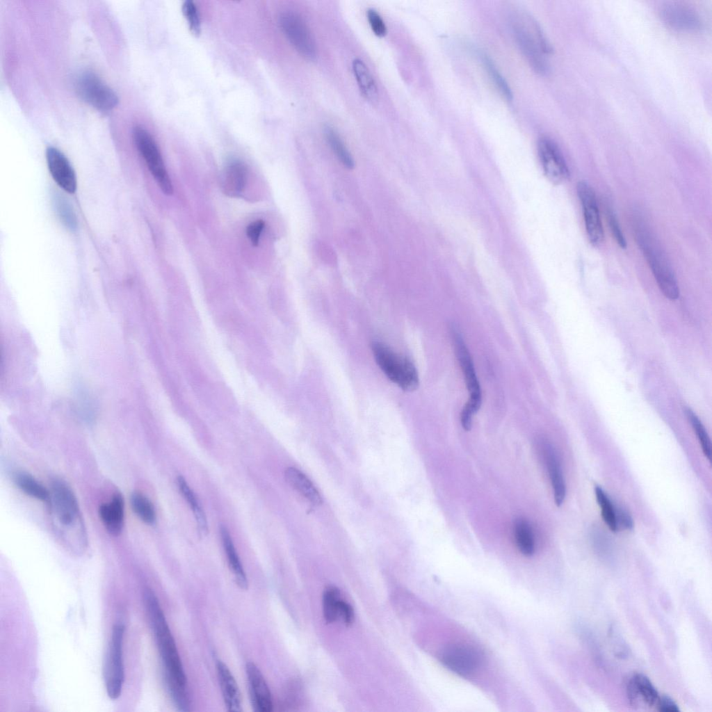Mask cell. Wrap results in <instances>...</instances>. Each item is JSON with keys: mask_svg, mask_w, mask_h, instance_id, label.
Returning a JSON list of instances; mask_svg holds the SVG:
<instances>
[{"mask_svg": "<svg viewBox=\"0 0 712 712\" xmlns=\"http://www.w3.org/2000/svg\"><path fill=\"white\" fill-rule=\"evenodd\" d=\"M143 597L170 696L179 711H189L190 698L186 677L163 611L151 589L146 588Z\"/></svg>", "mask_w": 712, "mask_h": 712, "instance_id": "1", "label": "cell"}, {"mask_svg": "<svg viewBox=\"0 0 712 712\" xmlns=\"http://www.w3.org/2000/svg\"><path fill=\"white\" fill-rule=\"evenodd\" d=\"M49 503L55 530L72 551L82 552L87 544L86 535L79 505L72 490L63 481L54 480Z\"/></svg>", "mask_w": 712, "mask_h": 712, "instance_id": "2", "label": "cell"}, {"mask_svg": "<svg viewBox=\"0 0 712 712\" xmlns=\"http://www.w3.org/2000/svg\"><path fill=\"white\" fill-rule=\"evenodd\" d=\"M510 25L515 40L531 67L539 74L547 73L552 49L536 20L524 10H515L510 16Z\"/></svg>", "mask_w": 712, "mask_h": 712, "instance_id": "3", "label": "cell"}, {"mask_svg": "<svg viewBox=\"0 0 712 712\" xmlns=\"http://www.w3.org/2000/svg\"><path fill=\"white\" fill-rule=\"evenodd\" d=\"M635 225L637 243L646 258L658 288L667 298L677 299L679 286L665 252L643 222L638 220Z\"/></svg>", "mask_w": 712, "mask_h": 712, "instance_id": "4", "label": "cell"}, {"mask_svg": "<svg viewBox=\"0 0 712 712\" xmlns=\"http://www.w3.org/2000/svg\"><path fill=\"white\" fill-rule=\"evenodd\" d=\"M372 350L377 364L391 382L405 391L417 388L419 376L412 362L381 342H374Z\"/></svg>", "mask_w": 712, "mask_h": 712, "instance_id": "5", "label": "cell"}, {"mask_svg": "<svg viewBox=\"0 0 712 712\" xmlns=\"http://www.w3.org/2000/svg\"><path fill=\"white\" fill-rule=\"evenodd\" d=\"M453 340L456 357L464 377L469 391V399L464 406L460 416L461 425L464 430L469 431L471 428L473 415L479 410L482 395L480 385L470 353L458 330L453 331Z\"/></svg>", "mask_w": 712, "mask_h": 712, "instance_id": "6", "label": "cell"}, {"mask_svg": "<svg viewBox=\"0 0 712 712\" xmlns=\"http://www.w3.org/2000/svg\"><path fill=\"white\" fill-rule=\"evenodd\" d=\"M125 627L117 623L113 625L105 656L103 674L108 696L118 699L122 692L124 680L123 663V639Z\"/></svg>", "mask_w": 712, "mask_h": 712, "instance_id": "7", "label": "cell"}, {"mask_svg": "<svg viewBox=\"0 0 712 712\" xmlns=\"http://www.w3.org/2000/svg\"><path fill=\"white\" fill-rule=\"evenodd\" d=\"M134 143L146 165L163 193H173L171 180L166 171L159 149L150 134L141 127L133 131Z\"/></svg>", "mask_w": 712, "mask_h": 712, "instance_id": "8", "label": "cell"}, {"mask_svg": "<svg viewBox=\"0 0 712 712\" xmlns=\"http://www.w3.org/2000/svg\"><path fill=\"white\" fill-rule=\"evenodd\" d=\"M279 25L293 47L305 58L316 59L317 49L314 38L303 18L293 11H284L279 17Z\"/></svg>", "mask_w": 712, "mask_h": 712, "instance_id": "9", "label": "cell"}, {"mask_svg": "<svg viewBox=\"0 0 712 712\" xmlns=\"http://www.w3.org/2000/svg\"><path fill=\"white\" fill-rule=\"evenodd\" d=\"M75 86L79 95L99 111L109 112L118 104L116 93L92 72L81 73L76 78Z\"/></svg>", "mask_w": 712, "mask_h": 712, "instance_id": "10", "label": "cell"}, {"mask_svg": "<svg viewBox=\"0 0 712 712\" xmlns=\"http://www.w3.org/2000/svg\"><path fill=\"white\" fill-rule=\"evenodd\" d=\"M576 191L588 240L593 246H598L603 242L604 236L596 195L593 188L584 181L578 182Z\"/></svg>", "mask_w": 712, "mask_h": 712, "instance_id": "11", "label": "cell"}, {"mask_svg": "<svg viewBox=\"0 0 712 712\" xmlns=\"http://www.w3.org/2000/svg\"><path fill=\"white\" fill-rule=\"evenodd\" d=\"M483 659L480 650L466 645H451L444 650L441 656L442 662L446 668L464 677L479 669Z\"/></svg>", "mask_w": 712, "mask_h": 712, "instance_id": "12", "label": "cell"}, {"mask_svg": "<svg viewBox=\"0 0 712 712\" xmlns=\"http://www.w3.org/2000/svg\"><path fill=\"white\" fill-rule=\"evenodd\" d=\"M537 152L542 168L547 179L555 184L569 177L567 163L558 145L548 138H542L537 144Z\"/></svg>", "mask_w": 712, "mask_h": 712, "instance_id": "13", "label": "cell"}, {"mask_svg": "<svg viewBox=\"0 0 712 712\" xmlns=\"http://www.w3.org/2000/svg\"><path fill=\"white\" fill-rule=\"evenodd\" d=\"M660 17L669 27L680 31L692 32L701 29L699 15L690 8L677 3H667L659 10Z\"/></svg>", "mask_w": 712, "mask_h": 712, "instance_id": "14", "label": "cell"}, {"mask_svg": "<svg viewBox=\"0 0 712 712\" xmlns=\"http://www.w3.org/2000/svg\"><path fill=\"white\" fill-rule=\"evenodd\" d=\"M252 708L256 712L273 711V702L268 684L258 667L251 661L245 665Z\"/></svg>", "mask_w": 712, "mask_h": 712, "instance_id": "15", "label": "cell"}, {"mask_svg": "<svg viewBox=\"0 0 712 712\" xmlns=\"http://www.w3.org/2000/svg\"><path fill=\"white\" fill-rule=\"evenodd\" d=\"M49 170L56 184L69 193L76 188L74 171L66 156L58 149L49 147L46 150Z\"/></svg>", "mask_w": 712, "mask_h": 712, "instance_id": "16", "label": "cell"}, {"mask_svg": "<svg viewBox=\"0 0 712 712\" xmlns=\"http://www.w3.org/2000/svg\"><path fill=\"white\" fill-rule=\"evenodd\" d=\"M541 446L553 491L554 501L559 507L563 504L566 495V485L560 463L551 444L542 441Z\"/></svg>", "mask_w": 712, "mask_h": 712, "instance_id": "17", "label": "cell"}, {"mask_svg": "<svg viewBox=\"0 0 712 712\" xmlns=\"http://www.w3.org/2000/svg\"><path fill=\"white\" fill-rule=\"evenodd\" d=\"M216 670L226 708L229 711H241V693L232 673L220 660L216 661Z\"/></svg>", "mask_w": 712, "mask_h": 712, "instance_id": "18", "label": "cell"}, {"mask_svg": "<svg viewBox=\"0 0 712 712\" xmlns=\"http://www.w3.org/2000/svg\"><path fill=\"white\" fill-rule=\"evenodd\" d=\"M99 517L107 531L118 536L122 531L124 519V504L121 494H115L112 499L102 504L99 508Z\"/></svg>", "mask_w": 712, "mask_h": 712, "instance_id": "19", "label": "cell"}, {"mask_svg": "<svg viewBox=\"0 0 712 712\" xmlns=\"http://www.w3.org/2000/svg\"><path fill=\"white\" fill-rule=\"evenodd\" d=\"M628 698L633 705H637L640 699L652 707L656 706L659 695L651 681L642 674L633 675L627 685Z\"/></svg>", "mask_w": 712, "mask_h": 712, "instance_id": "20", "label": "cell"}, {"mask_svg": "<svg viewBox=\"0 0 712 712\" xmlns=\"http://www.w3.org/2000/svg\"><path fill=\"white\" fill-rule=\"evenodd\" d=\"M248 178V168L245 163L233 160L227 163L222 173V188L231 196L239 195L245 189Z\"/></svg>", "mask_w": 712, "mask_h": 712, "instance_id": "21", "label": "cell"}, {"mask_svg": "<svg viewBox=\"0 0 712 712\" xmlns=\"http://www.w3.org/2000/svg\"><path fill=\"white\" fill-rule=\"evenodd\" d=\"M220 535L223 547L226 553L227 563L235 583L239 588L246 590L248 587V578L235 549L230 534L226 527H220Z\"/></svg>", "mask_w": 712, "mask_h": 712, "instance_id": "22", "label": "cell"}, {"mask_svg": "<svg viewBox=\"0 0 712 712\" xmlns=\"http://www.w3.org/2000/svg\"><path fill=\"white\" fill-rule=\"evenodd\" d=\"M352 70L362 96L368 102L375 103L378 99V88L367 65L357 58L352 62Z\"/></svg>", "mask_w": 712, "mask_h": 712, "instance_id": "23", "label": "cell"}, {"mask_svg": "<svg viewBox=\"0 0 712 712\" xmlns=\"http://www.w3.org/2000/svg\"><path fill=\"white\" fill-rule=\"evenodd\" d=\"M286 482L314 504L321 503V497L311 480L300 470L288 467L285 471Z\"/></svg>", "mask_w": 712, "mask_h": 712, "instance_id": "24", "label": "cell"}, {"mask_svg": "<svg viewBox=\"0 0 712 712\" xmlns=\"http://www.w3.org/2000/svg\"><path fill=\"white\" fill-rule=\"evenodd\" d=\"M513 534L519 551L525 556H533L535 550V536L529 521L523 517L516 519Z\"/></svg>", "mask_w": 712, "mask_h": 712, "instance_id": "25", "label": "cell"}, {"mask_svg": "<svg viewBox=\"0 0 712 712\" xmlns=\"http://www.w3.org/2000/svg\"><path fill=\"white\" fill-rule=\"evenodd\" d=\"M177 482L181 494L193 510L199 532L202 535H206L208 532L207 518L195 494L182 476H178Z\"/></svg>", "mask_w": 712, "mask_h": 712, "instance_id": "26", "label": "cell"}, {"mask_svg": "<svg viewBox=\"0 0 712 712\" xmlns=\"http://www.w3.org/2000/svg\"><path fill=\"white\" fill-rule=\"evenodd\" d=\"M14 481L17 486L27 495L49 503V492L29 474L17 472L14 476Z\"/></svg>", "mask_w": 712, "mask_h": 712, "instance_id": "27", "label": "cell"}, {"mask_svg": "<svg viewBox=\"0 0 712 712\" xmlns=\"http://www.w3.org/2000/svg\"><path fill=\"white\" fill-rule=\"evenodd\" d=\"M324 132L325 138L337 159L346 168L353 169L355 165L353 158L338 133L330 126L325 127Z\"/></svg>", "mask_w": 712, "mask_h": 712, "instance_id": "28", "label": "cell"}, {"mask_svg": "<svg viewBox=\"0 0 712 712\" xmlns=\"http://www.w3.org/2000/svg\"><path fill=\"white\" fill-rule=\"evenodd\" d=\"M342 599L338 588L329 586L323 594V613L327 623H333L339 618L340 604Z\"/></svg>", "mask_w": 712, "mask_h": 712, "instance_id": "29", "label": "cell"}, {"mask_svg": "<svg viewBox=\"0 0 712 712\" xmlns=\"http://www.w3.org/2000/svg\"><path fill=\"white\" fill-rule=\"evenodd\" d=\"M594 492L604 522L611 531L616 532L619 528L616 518L615 505L601 487L596 486Z\"/></svg>", "mask_w": 712, "mask_h": 712, "instance_id": "30", "label": "cell"}, {"mask_svg": "<svg viewBox=\"0 0 712 712\" xmlns=\"http://www.w3.org/2000/svg\"><path fill=\"white\" fill-rule=\"evenodd\" d=\"M131 505L134 513L145 523L152 524L155 521L156 513L152 502L139 492L131 496Z\"/></svg>", "mask_w": 712, "mask_h": 712, "instance_id": "31", "label": "cell"}, {"mask_svg": "<svg viewBox=\"0 0 712 712\" xmlns=\"http://www.w3.org/2000/svg\"><path fill=\"white\" fill-rule=\"evenodd\" d=\"M686 413L697 437L705 457L710 461L711 458V440L704 425L691 410L687 409Z\"/></svg>", "mask_w": 712, "mask_h": 712, "instance_id": "32", "label": "cell"}, {"mask_svg": "<svg viewBox=\"0 0 712 712\" xmlns=\"http://www.w3.org/2000/svg\"><path fill=\"white\" fill-rule=\"evenodd\" d=\"M482 60L486 71L496 88L504 98L507 100H510L512 99V92L503 77L494 65L493 63L487 56H483Z\"/></svg>", "mask_w": 712, "mask_h": 712, "instance_id": "33", "label": "cell"}, {"mask_svg": "<svg viewBox=\"0 0 712 712\" xmlns=\"http://www.w3.org/2000/svg\"><path fill=\"white\" fill-rule=\"evenodd\" d=\"M182 12L186 18L191 33L195 35L200 33V19L196 5L193 1H185L182 6Z\"/></svg>", "mask_w": 712, "mask_h": 712, "instance_id": "34", "label": "cell"}, {"mask_svg": "<svg viewBox=\"0 0 712 712\" xmlns=\"http://www.w3.org/2000/svg\"><path fill=\"white\" fill-rule=\"evenodd\" d=\"M54 204L58 215L65 226L71 229L76 228V216L68 202L63 197L58 195L55 197Z\"/></svg>", "mask_w": 712, "mask_h": 712, "instance_id": "35", "label": "cell"}, {"mask_svg": "<svg viewBox=\"0 0 712 712\" xmlns=\"http://www.w3.org/2000/svg\"><path fill=\"white\" fill-rule=\"evenodd\" d=\"M366 17L370 27L375 35L383 37L387 34V29L386 24L377 10L373 8H369L366 12Z\"/></svg>", "mask_w": 712, "mask_h": 712, "instance_id": "36", "label": "cell"}, {"mask_svg": "<svg viewBox=\"0 0 712 712\" xmlns=\"http://www.w3.org/2000/svg\"><path fill=\"white\" fill-rule=\"evenodd\" d=\"M608 222L610 231L613 233V237L616 241L617 243L621 248H626V241L625 237L622 233V229L620 227L619 221L617 219V217L612 211L609 212Z\"/></svg>", "mask_w": 712, "mask_h": 712, "instance_id": "37", "label": "cell"}, {"mask_svg": "<svg viewBox=\"0 0 712 712\" xmlns=\"http://www.w3.org/2000/svg\"><path fill=\"white\" fill-rule=\"evenodd\" d=\"M265 222L262 220H257L250 224L246 228V234L250 238L252 245L257 246L259 243L260 234L264 228Z\"/></svg>", "mask_w": 712, "mask_h": 712, "instance_id": "38", "label": "cell"}, {"mask_svg": "<svg viewBox=\"0 0 712 712\" xmlns=\"http://www.w3.org/2000/svg\"><path fill=\"white\" fill-rule=\"evenodd\" d=\"M617 526L626 529L633 526V519L629 512L622 507L615 505Z\"/></svg>", "mask_w": 712, "mask_h": 712, "instance_id": "39", "label": "cell"}, {"mask_svg": "<svg viewBox=\"0 0 712 712\" xmlns=\"http://www.w3.org/2000/svg\"><path fill=\"white\" fill-rule=\"evenodd\" d=\"M339 618L341 619L346 626L351 625L355 619L354 610L352 606L343 599L341 600L340 604Z\"/></svg>", "mask_w": 712, "mask_h": 712, "instance_id": "40", "label": "cell"}, {"mask_svg": "<svg viewBox=\"0 0 712 712\" xmlns=\"http://www.w3.org/2000/svg\"><path fill=\"white\" fill-rule=\"evenodd\" d=\"M656 706L661 711L665 712H678L679 708L678 705L672 700L670 697L663 695L659 697Z\"/></svg>", "mask_w": 712, "mask_h": 712, "instance_id": "41", "label": "cell"}]
</instances>
